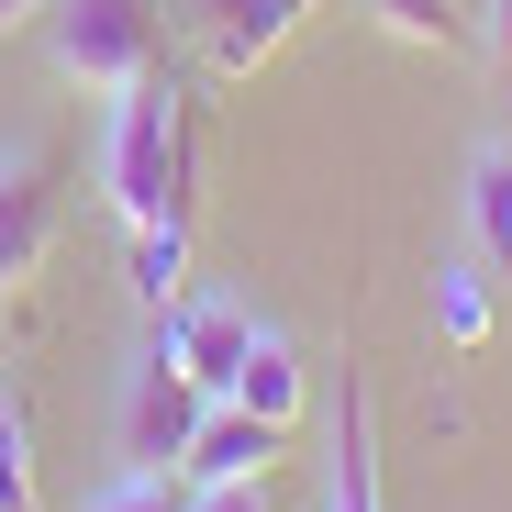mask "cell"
I'll return each mask as SVG.
<instances>
[{
  "label": "cell",
  "instance_id": "obj_1",
  "mask_svg": "<svg viewBox=\"0 0 512 512\" xmlns=\"http://www.w3.org/2000/svg\"><path fill=\"white\" fill-rule=\"evenodd\" d=\"M101 190L112 212L145 234V223H179V190H190V134H179V90L167 78H134L112 101V145H101Z\"/></svg>",
  "mask_w": 512,
  "mask_h": 512
},
{
  "label": "cell",
  "instance_id": "obj_2",
  "mask_svg": "<svg viewBox=\"0 0 512 512\" xmlns=\"http://www.w3.org/2000/svg\"><path fill=\"white\" fill-rule=\"evenodd\" d=\"M45 56H56L67 90L123 101L134 78H156L167 23H156V0H56V12H45Z\"/></svg>",
  "mask_w": 512,
  "mask_h": 512
},
{
  "label": "cell",
  "instance_id": "obj_3",
  "mask_svg": "<svg viewBox=\"0 0 512 512\" xmlns=\"http://www.w3.org/2000/svg\"><path fill=\"white\" fill-rule=\"evenodd\" d=\"M201 412H212V390L179 368L145 334V357H134V379H123V412H112V446H123V468H179L190 457V435H201Z\"/></svg>",
  "mask_w": 512,
  "mask_h": 512
},
{
  "label": "cell",
  "instance_id": "obj_4",
  "mask_svg": "<svg viewBox=\"0 0 512 512\" xmlns=\"http://www.w3.org/2000/svg\"><path fill=\"white\" fill-rule=\"evenodd\" d=\"M156 346H167V357H179V368L223 401V390H234V368H245V346H256V312H245V301H223V290H179V301L156 312Z\"/></svg>",
  "mask_w": 512,
  "mask_h": 512
},
{
  "label": "cell",
  "instance_id": "obj_5",
  "mask_svg": "<svg viewBox=\"0 0 512 512\" xmlns=\"http://www.w3.org/2000/svg\"><path fill=\"white\" fill-rule=\"evenodd\" d=\"M45 234H56V167L34 145H0V301L45 268Z\"/></svg>",
  "mask_w": 512,
  "mask_h": 512
},
{
  "label": "cell",
  "instance_id": "obj_6",
  "mask_svg": "<svg viewBox=\"0 0 512 512\" xmlns=\"http://www.w3.org/2000/svg\"><path fill=\"white\" fill-rule=\"evenodd\" d=\"M279 446H290V423L245 412V401H212L201 435H190V457H179V479H190V490H212V479H268Z\"/></svg>",
  "mask_w": 512,
  "mask_h": 512
},
{
  "label": "cell",
  "instance_id": "obj_7",
  "mask_svg": "<svg viewBox=\"0 0 512 512\" xmlns=\"http://www.w3.org/2000/svg\"><path fill=\"white\" fill-rule=\"evenodd\" d=\"M312 12V0H212L201 12V34H212V67L223 78H245V67H268L279 45H290V23Z\"/></svg>",
  "mask_w": 512,
  "mask_h": 512
},
{
  "label": "cell",
  "instance_id": "obj_8",
  "mask_svg": "<svg viewBox=\"0 0 512 512\" xmlns=\"http://www.w3.org/2000/svg\"><path fill=\"white\" fill-rule=\"evenodd\" d=\"M223 401L268 412V423H301V357H290V334L256 323V346H245V368H234V390H223Z\"/></svg>",
  "mask_w": 512,
  "mask_h": 512
},
{
  "label": "cell",
  "instance_id": "obj_9",
  "mask_svg": "<svg viewBox=\"0 0 512 512\" xmlns=\"http://www.w3.org/2000/svg\"><path fill=\"white\" fill-rule=\"evenodd\" d=\"M323 512H379V423H368V390L357 379H346V457H334Z\"/></svg>",
  "mask_w": 512,
  "mask_h": 512
},
{
  "label": "cell",
  "instance_id": "obj_10",
  "mask_svg": "<svg viewBox=\"0 0 512 512\" xmlns=\"http://www.w3.org/2000/svg\"><path fill=\"white\" fill-rule=\"evenodd\" d=\"M468 212H479V245L512 268V145H490V156L468 167Z\"/></svg>",
  "mask_w": 512,
  "mask_h": 512
},
{
  "label": "cell",
  "instance_id": "obj_11",
  "mask_svg": "<svg viewBox=\"0 0 512 512\" xmlns=\"http://www.w3.org/2000/svg\"><path fill=\"white\" fill-rule=\"evenodd\" d=\"M0 512H45V479H34V435H23V401L0 390Z\"/></svg>",
  "mask_w": 512,
  "mask_h": 512
},
{
  "label": "cell",
  "instance_id": "obj_12",
  "mask_svg": "<svg viewBox=\"0 0 512 512\" xmlns=\"http://www.w3.org/2000/svg\"><path fill=\"white\" fill-rule=\"evenodd\" d=\"M368 12H379L401 45H435V56H446V45H468V12H457V0H368Z\"/></svg>",
  "mask_w": 512,
  "mask_h": 512
},
{
  "label": "cell",
  "instance_id": "obj_13",
  "mask_svg": "<svg viewBox=\"0 0 512 512\" xmlns=\"http://www.w3.org/2000/svg\"><path fill=\"white\" fill-rule=\"evenodd\" d=\"M78 512H190V479L179 468H123L101 501H78Z\"/></svg>",
  "mask_w": 512,
  "mask_h": 512
},
{
  "label": "cell",
  "instance_id": "obj_14",
  "mask_svg": "<svg viewBox=\"0 0 512 512\" xmlns=\"http://www.w3.org/2000/svg\"><path fill=\"white\" fill-rule=\"evenodd\" d=\"M134 290H145V312L179 301V223H145L134 234Z\"/></svg>",
  "mask_w": 512,
  "mask_h": 512
},
{
  "label": "cell",
  "instance_id": "obj_15",
  "mask_svg": "<svg viewBox=\"0 0 512 512\" xmlns=\"http://www.w3.org/2000/svg\"><path fill=\"white\" fill-rule=\"evenodd\" d=\"M190 512H268V479H212L190 490Z\"/></svg>",
  "mask_w": 512,
  "mask_h": 512
},
{
  "label": "cell",
  "instance_id": "obj_16",
  "mask_svg": "<svg viewBox=\"0 0 512 512\" xmlns=\"http://www.w3.org/2000/svg\"><path fill=\"white\" fill-rule=\"evenodd\" d=\"M446 334H490V301H479V279H446Z\"/></svg>",
  "mask_w": 512,
  "mask_h": 512
},
{
  "label": "cell",
  "instance_id": "obj_17",
  "mask_svg": "<svg viewBox=\"0 0 512 512\" xmlns=\"http://www.w3.org/2000/svg\"><path fill=\"white\" fill-rule=\"evenodd\" d=\"M490 56H501V78H512V0H490Z\"/></svg>",
  "mask_w": 512,
  "mask_h": 512
},
{
  "label": "cell",
  "instance_id": "obj_18",
  "mask_svg": "<svg viewBox=\"0 0 512 512\" xmlns=\"http://www.w3.org/2000/svg\"><path fill=\"white\" fill-rule=\"evenodd\" d=\"M34 12H56V0H0V34H12V23H34Z\"/></svg>",
  "mask_w": 512,
  "mask_h": 512
}]
</instances>
